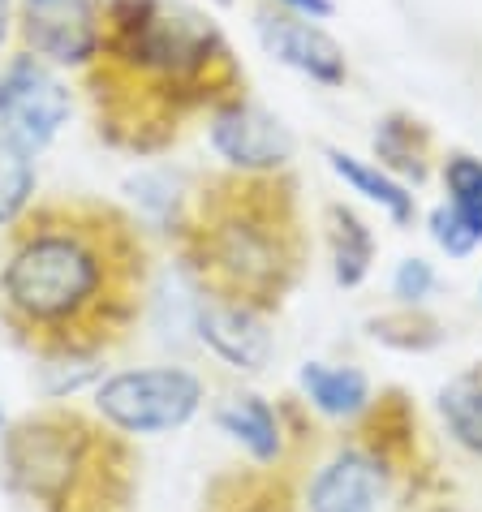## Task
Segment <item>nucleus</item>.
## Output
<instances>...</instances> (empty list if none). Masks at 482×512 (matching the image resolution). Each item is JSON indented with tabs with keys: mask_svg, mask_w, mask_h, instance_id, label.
Here are the masks:
<instances>
[{
	"mask_svg": "<svg viewBox=\"0 0 482 512\" xmlns=\"http://www.w3.org/2000/svg\"><path fill=\"white\" fill-rule=\"evenodd\" d=\"M5 487L31 512H125L134 500V448L117 426L78 409L26 414L0 435Z\"/></svg>",
	"mask_w": 482,
	"mask_h": 512,
	"instance_id": "4",
	"label": "nucleus"
},
{
	"mask_svg": "<svg viewBox=\"0 0 482 512\" xmlns=\"http://www.w3.org/2000/svg\"><path fill=\"white\" fill-rule=\"evenodd\" d=\"M254 26H259L267 56H276L285 69L319 82V87H345V78H349L345 48H340L319 22L280 9V13H259Z\"/></svg>",
	"mask_w": 482,
	"mask_h": 512,
	"instance_id": "8",
	"label": "nucleus"
},
{
	"mask_svg": "<svg viewBox=\"0 0 482 512\" xmlns=\"http://www.w3.org/2000/svg\"><path fill=\"white\" fill-rule=\"evenodd\" d=\"M198 409H203V379L181 366L121 371L95 388V414L121 435L181 431Z\"/></svg>",
	"mask_w": 482,
	"mask_h": 512,
	"instance_id": "5",
	"label": "nucleus"
},
{
	"mask_svg": "<svg viewBox=\"0 0 482 512\" xmlns=\"http://www.w3.org/2000/svg\"><path fill=\"white\" fill-rule=\"evenodd\" d=\"M194 323H198L203 345L216 353L220 362H229L233 371H250L254 375V371H263L267 366V358H272V332H267L259 310L203 297Z\"/></svg>",
	"mask_w": 482,
	"mask_h": 512,
	"instance_id": "11",
	"label": "nucleus"
},
{
	"mask_svg": "<svg viewBox=\"0 0 482 512\" xmlns=\"http://www.w3.org/2000/svg\"><path fill=\"white\" fill-rule=\"evenodd\" d=\"M9 22H13V0H0V44L9 35Z\"/></svg>",
	"mask_w": 482,
	"mask_h": 512,
	"instance_id": "23",
	"label": "nucleus"
},
{
	"mask_svg": "<svg viewBox=\"0 0 482 512\" xmlns=\"http://www.w3.org/2000/svg\"><path fill=\"white\" fill-rule=\"evenodd\" d=\"M427 229H431V241L448 259H465V254H474L482 246V216H474V211H465L457 203H439L431 211Z\"/></svg>",
	"mask_w": 482,
	"mask_h": 512,
	"instance_id": "19",
	"label": "nucleus"
},
{
	"mask_svg": "<svg viewBox=\"0 0 482 512\" xmlns=\"http://www.w3.org/2000/svg\"><path fill=\"white\" fill-rule=\"evenodd\" d=\"M388 500V465L371 448H345L310 478V512H379Z\"/></svg>",
	"mask_w": 482,
	"mask_h": 512,
	"instance_id": "9",
	"label": "nucleus"
},
{
	"mask_svg": "<svg viewBox=\"0 0 482 512\" xmlns=\"http://www.w3.org/2000/svg\"><path fill=\"white\" fill-rule=\"evenodd\" d=\"M147 302V246L108 203H44L13 224L0 263V323L48 362L108 353Z\"/></svg>",
	"mask_w": 482,
	"mask_h": 512,
	"instance_id": "1",
	"label": "nucleus"
},
{
	"mask_svg": "<svg viewBox=\"0 0 482 512\" xmlns=\"http://www.w3.org/2000/svg\"><path fill=\"white\" fill-rule=\"evenodd\" d=\"M35 151H26L9 130H0V229L18 224L35 198Z\"/></svg>",
	"mask_w": 482,
	"mask_h": 512,
	"instance_id": "16",
	"label": "nucleus"
},
{
	"mask_svg": "<svg viewBox=\"0 0 482 512\" xmlns=\"http://www.w3.org/2000/svg\"><path fill=\"white\" fill-rule=\"evenodd\" d=\"M276 5L285 13H297V18H310V22H328L336 13L332 0H276Z\"/></svg>",
	"mask_w": 482,
	"mask_h": 512,
	"instance_id": "22",
	"label": "nucleus"
},
{
	"mask_svg": "<svg viewBox=\"0 0 482 512\" xmlns=\"http://www.w3.org/2000/svg\"><path fill=\"white\" fill-rule=\"evenodd\" d=\"M435 289V267L427 259H401L392 272V293L401 297L405 306H418L422 297H431Z\"/></svg>",
	"mask_w": 482,
	"mask_h": 512,
	"instance_id": "21",
	"label": "nucleus"
},
{
	"mask_svg": "<svg viewBox=\"0 0 482 512\" xmlns=\"http://www.w3.org/2000/svg\"><path fill=\"white\" fill-rule=\"evenodd\" d=\"M69 121V87L35 52L13 56L0 74V130H9L26 151H44Z\"/></svg>",
	"mask_w": 482,
	"mask_h": 512,
	"instance_id": "6",
	"label": "nucleus"
},
{
	"mask_svg": "<svg viewBox=\"0 0 482 512\" xmlns=\"http://www.w3.org/2000/svg\"><path fill=\"white\" fill-rule=\"evenodd\" d=\"M26 44L48 65H87L99 52V13L91 0L26 5Z\"/></svg>",
	"mask_w": 482,
	"mask_h": 512,
	"instance_id": "10",
	"label": "nucleus"
},
{
	"mask_svg": "<svg viewBox=\"0 0 482 512\" xmlns=\"http://www.w3.org/2000/svg\"><path fill=\"white\" fill-rule=\"evenodd\" d=\"M444 190H448V203L482 216V160L478 155H470V151L448 155L444 160Z\"/></svg>",
	"mask_w": 482,
	"mask_h": 512,
	"instance_id": "20",
	"label": "nucleus"
},
{
	"mask_svg": "<svg viewBox=\"0 0 482 512\" xmlns=\"http://www.w3.org/2000/svg\"><path fill=\"white\" fill-rule=\"evenodd\" d=\"M328 241H332V272L340 289H358V284L371 276V263H375V237L371 229L353 216L349 207H332L328 211Z\"/></svg>",
	"mask_w": 482,
	"mask_h": 512,
	"instance_id": "15",
	"label": "nucleus"
},
{
	"mask_svg": "<svg viewBox=\"0 0 482 512\" xmlns=\"http://www.w3.org/2000/svg\"><path fill=\"white\" fill-rule=\"evenodd\" d=\"M439 418L465 452L482 457V375H461L439 392Z\"/></svg>",
	"mask_w": 482,
	"mask_h": 512,
	"instance_id": "17",
	"label": "nucleus"
},
{
	"mask_svg": "<svg viewBox=\"0 0 482 512\" xmlns=\"http://www.w3.org/2000/svg\"><path fill=\"white\" fill-rule=\"evenodd\" d=\"M26 5H52V0H26Z\"/></svg>",
	"mask_w": 482,
	"mask_h": 512,
	"instance_id": "24",
	"label": "nucleus"
},
{
	"mask_svg": "<svg viewBox=\"0 0 482 512\" xmlns=\"http://www.w3.org/2000/svg\"><path fill=\"white\" fill-rule=\"evenodd\" d=\"M302 250L293 190L272 173L211 181L181 224V263L203 297L259 315L285 302L302 272Z\"/></svg>",
	"mask_w": 482,
	"mask_h": 512,
	"instance_id": "3",
	"label": "nucleus"
},
{
	"mask_svg": "<svg viewBox=\"0 0 482 512\" xmlns=\"http://www.w3.org/2000/svg\"><path fill=\"white\" fill-rule=\"evenodd\" d=\"M220 5H229V0H220Z\"/></svg>",
	"mask_w": 482,
	"mask_h": 512,
	"instance_id": "25",
	"label": "nucleus"
},
{
	"mask_svg": "<svg viewBox=\"0 0 482 512\" xmlns=\"http://www.w3.org/2000/svg\"><path fill=\"white\" fill-rule=\"evenodd\" d=\"M297 388L323 418H358L371 405V379L358 366H328V362H306L297 371Z\"/></svg>",
	"mask_w": 482,
	"mask_h": 512,
	"instance_id": "13",
	"label": "nucleus"
},
{
	"mask_svg": "<svg viewBox=\"0 0 482 512\" xmlns=\"http://www.w3.org/2000/svg\"><path fill=\"white\" fill-rule=\"evenodd\" d=\"M207 138L216 155L224 164H233L237 173H250V177H267V173H280L289 160H293V134L289 125L267 112L250 99H220L211 108V125H207Z\"/></svg>",
	"mask_w": 482,
	"mask_h": 512,
	"instance_id": "7",
	"label": "nucleus"
},
{
	"mask_svg": "<svg viewBox=\"0 0 482 512\" xmlns=\"http://www.w3.org/2000/svg\"><path fill=\"white\" fill-rule=\"evenodd\" d=\"M220 431L237 439L241 448L250 452V461H259V465H272L280 461V448H285V435H280V418H276V409L263 401V396H233V401H224L220 405Z\"/></svg>",
	"mask_w": 482,
	"mask_h": 512,
	"instance_id": "14",
	"label": "nucleus"
},
{
	"mask_svg": "<svg viewBox=\"0 0 482 512\" xmlns=\"http://www.w3.org/2000/svg\"><path fill=\"white\" fill-rule=\"evenodd\" d=\"M375 155L392 173H409L414 181L427 177V130L409 117H388L375 130Z\"/></svg>",
	"mask_w": 482,
	"mask_h": 512,
	"instance_id": "18",
	"label": "nucleus"
},
{
	"mask_svg": "<svg viewBox=\"0 0 482 512\" xmlns=\"http://www.w3.org/2000/svg\"><path fill=\"white\" fill-rule=\"evenodd\" d=\"M99 130L117 147L155 151L177 134L181 112L233 91L229 48L207 18L168 0H112L99 18Z\"/></svg>",
	"mask_w": 482,
	"mask_h": 512,
	"instance_id": "2",
	"label": "nucleus"
},
{
	"mask_svg": "<svg viewBox=\"0 0 482 512\" xmlns=\"http://www.w3.org/2000/svg\"><path fill=\"white\" fill-rule=\"evenodd\" d=\"M323 160H328V168L345 181L353 194H362L366 203H375L392 224H401V229L405 224H414V216H418L414 194H409L384 164H366V160H358V155H349L340 147H323Z\"/></svg>",
	"mask_w": 482,
	"mask_h": 512,
	"instance_id": "12",
	"label": "nucleus"
}]
</instances>
